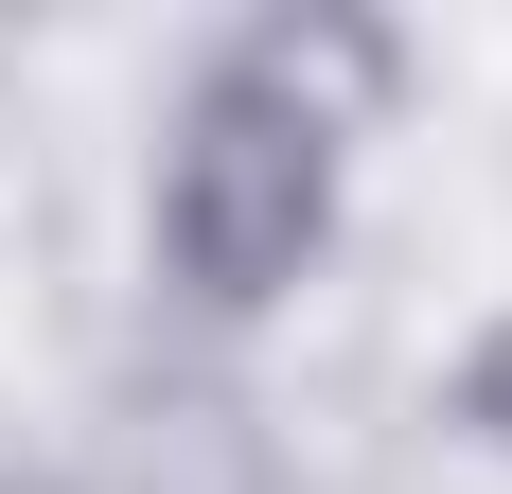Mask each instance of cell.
I'll return each instance as SVG.
<instances>
[{
	"label": "cell",
	"mask_w": 512,
	"mask_h": 494,
	"mask_svg": "<svg viewBox=\"0 0 512 494\" xmlns=\"http://www.w3.org/2000/svg\"><path fill=\"white\" fill-rule=\"evenodd\" d=\"M318 177H336V142H318V106H301V53H248L195 106L177 177H159V230H177V265L212 300H265L301 265V230H318Z\"/></svg>",
	"instance_id": "6da1fadb"
}]
</instances>
